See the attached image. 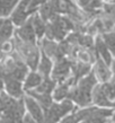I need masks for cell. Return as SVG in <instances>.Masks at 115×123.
<instances>
[{"mask_svg": "<svg viewBox=\"0 0 115 123\" xmlns=\"http://www.w3.org/2000/svg\"><path fill=\"white\" fill-rule=\"evenodd\" d=\"M42 53H44L46 56H48L51 60H58L60 59L59 56V48L54 41H50L48 38L42 40Z\"/></svg>", "mask_w": 115, "mask_h": 123, "instance_id": "obj_11", "label": "cell"}, {"mask_svg": "<svg viewBox=\"0 0 115 123\" xmlns=\"http://www.w3.org/2000/svg\"><path fill=\"white\" fill-rule=\"evenodd\" d=\"M71 64H72V60L67 56L55 60L50 76L51 79H53L56 84L66 81L71 75Z\"/></svg>", "mask_w": 115, "mask_h": 123, "instance_id": "obj_2", "label": "cell"}, {"mask_svg": "<svg viewBox=\"0 0 115 123\" xmlns=\"http://www.w3.org/2000/svg\"><path fill=\"white\" fill-rule=\"evenodd\" d=\"M102 90L103 93L105 94V96L107 97L109 101H113L115 99V81H106L103 82L102 85Z\"/></svg>", "mask_w": 115, "mask_h": 123, "instance_id": "obj_23", "label": "cell"}, {"mask_svg": "<svg viewBox=\"0 0 115 123\" xmlns=\"http://www.w3.org/2000/svg\"><path fill=\"white\" fill-rule=\"evenodd\" d=\"M2 23H4V18L0 17V27H1V25H2Z\"/></svg>", "mask_w": 115, "mask_h": 123, "instance_id": "obj_32", "label": "cell"}, {"mask_svg": "<svg viewBox=\"0 0 115 123\" xmlns=\"http://www.w3.org/2000/svg\"><path fill=\"white\" fill-rule=\"evenodd\" d=\"M96 85H97V78H96V76H95V74H94V71H90L88 75L82 77L81 79H79L78 82L76 84L77 87H79L82 90L88 92V93H91L94 87Z\"/></svg>", "mask_w": 115, "mask_h": 123, "instance_id": "obj_16", "label": "cell"}, {"mask_svg": "<svg viewBox=\"0 0 115 123\" xmlns=\"http://www.w3.org/2000/svg\"><path fill=\"white\" fill-rule=\"evenodd\" d=\"M105 12L107 14L108 18L111 20H115V2L105 5Z\"/></svg>", "mask_w": 115, "mask_h": 123, "instance_id": "obj_25", "label": "cell"}, {"mask_svg": "<svg viewBox=\"0 0 115 123\" xmlns=\"http://www.w3.org/2000/svg\"><path fill=\"white\" fill-rule=\"evenodd\" d=\"M78 44H80L81 46L84 48H91L94 44V41H93V37L90 35H82V34L79 33L78 35Z\"/></svg>", "mask_w": 115, "mask_h": 123, "instance_id": "obj_24", "label": "cell"}, {"mask_svg": "<svg viewBox=\"0 0 115 123\" xmlns=\"http://www.w3.org/2000/svg\"><path fill=\"white\" fill-rule=\"evenodd\" d=\"M0 123H15L12 120L8 119V117H6V116H0Z\"/></svg>", "mask_w": 115, "mask_h": 123, "instance_id": "obj_28", "label": "cell"}, {"mask_svg": "<svg viewBox=\"0 0 115 123\" xmlns=\"http://www.w3.org/2000/svg\"><path fill=\"white\" fill-rule=\"evenodd\" d=\"M111 123H115V113L112 114V122Z\"/></svg>", "mask_w": 115, "mask_h": 123, "instance_id": "obj_31", "label": "cell"}, {"mask_svg": "<svg viewBox=\"0 0 115 123\" xmlns=\"http://www.w3.org/2000/svg\"><path fill=\"white\" fill-rule=\"evenodd\" d=\"M4 112V102H2V98H1V95H0V115Z\"/></svg>", "mask_w": 115, "mask_h": 123, "instance_id": "obj_29", "label": "cell"}, {"mask_svg": "<svg viewBox=\"0 0 115 123\" xmlns=\"http://www.w3.org/2000/svg\"><path fill=\"white\" fill-rule=\"evenodd\" d=\"M4 89L5 93L9 96L14 97L16 99H19L24 96V88H23V82L18 81L12 78H4Z\"/></svg>", "mask_w": 115, "mask_h": 123, "instance_id": "obj_7", "label": "cell"}, {"mask_svg": "<svg viewBox=\"0 0 115 123\" xmlns=\"http://www.w3.org/2000/svg\"><path fill=\"white\" fill-rule=\"evenodd\" d=\"M99 1H100V0H99Z\"/></svg>", "mask_w": 115, "mask_h": 123, "instance_id": "obj_33", "label": "cell"}, {"mask_svg": "<svg viewBox=\"0 0 115 123\" xmlns=\"http://www.w3.org/2000/svg\"><path fill=\"white\" fill-rule=\"evenodd\" d=\"M14 34V26L10 19H4V23L0 27V46L11 41Z\"/></svg>", "mask_w": 115, "mask_h": 123, "instance_id": "obj_17", "label": "cell"}, {"mask_svg": "<svg viewBox=\"0 0 115 123\" xmlns=\"http://www.w3.org/2000/svg\"><path fill=\"white\" fill-rule=\"evenodd\" d=\"M24 99V104H25V108L27 110V114H30L32 116V119L36 123H42L43 119H44V111L42 110V107L38 105L34 98H32L28 95H24L23 96Z\"/></svg>", "mask_w": 115, "mask_h": 123, "instance_id": "obj_5", "label": "cell"}, {"mask_svg": "<svg viewBox=\"0 0 115 123\" xmlns=\"http://www.w3.org/2000/svg\"><path fill=\"white\" fill-rule=\"evenodd\" d=\"M58 85L53 79H51V77H48V78H43L42 82L40 84V86H37L35 89L36 93L40 94H48V95H52L53 90L55 88V86Z\"/></svg>", "mask_w": 115, "mask_h": 123, "instance_id": "obj_18", "label": "cell"}, {"mask_svg": "<svg viewBox=\"0 0 115 123\" xmlns=\"http://www.w3.org/2000/svg\"><path fill=\"white\" fill-rule=\"evenodd\" d=\"M55 15H59V14H56L55 11L53 10L52 6L50 5L48 1L45 2V4H43L42 6H40V8H38V16H40L42 18V20H44L45 23L48 22V20H51Z\"/></svg>", "mask_w": 115, "mask_h": 123, "instance_id": "obj_20", "label": "cell"}, {"mask_svg": "<svg viewBox=\"0 0 115 123\" xmlns=\"http://www.w3.org/2000/svg\"><path fill=\"white\" fill-rule=\"evenodd\" d=\"M91 102L98 107H115V103H112L102 90L100 85H96L91 92Z\"/></svg>", "mask_w": 115, "mask_h": 123, "instance_id": "obj_8", "label": "cell"}, {"mask_svg": "<svg viewBox=\"0 0 115 123\" xmlns=\"http://www.w3.org/2000/svg\"><path fill=\"white\" fill-rule=\"evenodd\" d=\"M26 95L30 96L32 98H34L35 101L38 103V105L42 107L43 111L48 110L53 103V98H52V95H48V94H40V93H36L35 90H28L26 92Z\"/></svg>", "mask_w": 115, "mask_h": 123, "instance_id": "obj_14", "label": "cell"}, {"mask_svg": "<svg viewBox=\"0 0 115 123\" xmlns=\"http://www.w3.org/2000/svg\"><path fill=\"white\" fill-rule=\"evenodd\" d=\"M16 36L23 42L36 44V35L32 25V17H30L22 26L18 27V30L16 31Z\"/></svg>", "mask_w": 115, "mask_h": 123, "instance_id": "obj_6", "label": "cell"}, {"mask_svg": "<svg viewBox=\"0 0 115 123\" xmlns=\"http://www.w3.org/2000/svg\"><path fill=\"white\" fill-rule=\"evenodd\" d=\"M42 80H43V77H42L38 72H36V71H30V72H28L26 76V78H25V80H24V84H23L24 92H28V90L35 89L37 86H40Z\"/></svg>", "mask_w": 115, "mask_h": 123, "instance_id": "obj_12", "label": "cell"}, {"mask_svg": "<svg viewBox=\"0 0 115 123\" xmlns=\"http://www.w3.org/2000/svg\"><path fill=\"white\" fill-rule=\"evenodd\" d=\"M94 74L96 76L97 79H99L102 82H106L109 80L111 78V70L108 66H106L103 60L100 59L99 56H97L96 59V64H95V70H94Z\"/></svg>", "mask_w": 115, "mask_h": 123, "instance_id": "obj_9", "label": "cell"}, {"mask_svg": "<svg viewBox=\"0 0 115 123\" xmlns=\"http://www.w3.org/2000/svg\"><path fill=\"white\" fill-rule=\"evenodd\" d=\"M68 99H70L72 103H76L80 107H88L93 103L91 102V93L80 89L76 85L73 87H71L69 95H68Z\"/></svg>", "mask_w": 115, "mask_h": 123, "instance_id": "obj_3", "label": "cell"}, {"mask_svg": "<svg viewBox=\"0 0 115 123\" xmlns=\"http://www.w3.org/2000/svg\"><path fill=\"white\" fill-rule=\"evenodd\" d=\"M71 89V86L68 84L67 81H63L61 84H58L55 86V88L52 93V98L53 102H60L64 101L68 98V95H69V92Z\"/></svg>", "mask_w": 115, "mask_h": 123, "instance_id": "obj_15", "label": "cell"}, {"mask_svg": "<svg viewBox=\"0 0 115 123\" xmlns=\"http://www.w3.org/2000/svg\"><path fill=\"white\" fill-rule=\"evenodd\" d=\"M112 67H113V72H114V79H115V61L112 62Z\"/></svg>", "mask_w": 115, "mask_h": 123, "instance_id": "obj_30", "label": "cell"}, {"mask_svg": "<svg viewBox=\"0 0 115 123\" xmlns=\"http://www.w3.org/2000/svg\"><path fill=\"white\" fill-rule=\"evenodd\" d=\"M11 43H12V46H14V50L24 60V62L26 63L27 67L30 68L32 71L36 70L40 58H41V53H40V50L37 48V45L33 44V43L23 42L16 35L14 40H11Z\"/></svg>", "mask_w": 115, "mask_h": 123, "instance_id": "obj_1", "label": "cell"}, {"mask_svg": "<svg viewBox=\"0 0 115 123\" xmlns=\"http://www.w3.org/2000/svg\"><path fill=\"white\" fill-rule=\"evenodd\" d=\"M30 0H20L19 4L17 5V7L11 15V23L15 24L16 26H22L24 23L26 22L27 19L30 18L28 16L30 15L28 11V6H30Z\"/></svg>", "mask_w": 115, "mask_h": 123, "instance_id": "obj_4", "label": "cell"}, {"mask_svg": "<svg viewBox=\"0 0 115 123\" xmlns=\"http://www.w3.org/2000/svg\"><path fill=\"white\" fill-rule=\"evenodd\" d=\"M19 0H0V17H6L10 14Z\"/></svg>", "mask_w": 115, "mask_h": 123, "instance_id": "obj_21", "label": "cell"}, {"mask_svg": "<svg viewBox=\"0 0 115 123\" xmlns=\"http://www.w3.org/2000/svg\"><path fill=\"white\" fill-rule=\"evenodd\" d=\"M59 123H79V121L77 120L74 113H72V114H68L67 116H64L63 119H61Z\"/></svg>", "mask_w": 115, "mask_h": 123, "instance_id": "obj_26", "label": "cell"}, {"mask_svg": "<svg viewBox=\"0 0 115 123\" xmlns=\"http://www.w3.org/2000/svg\"><path fill=\"white\" fill-rule=\"evenodd\" d=\"M102 38H103L105 45L107 46L109 53L113 54V55H115V32L104 33Z\"/></svg>", "mask_w": 115, "mask_h": 123, "instance_id": "obj_22", "label": "cell"}, {"mask_svg": "<svg viewBox=\"0 0 115 123\" xmlns=\"http://www.w3.org/2000/svg\"><path fill=\"white\" fill-rule=\"evenodd\" d=\"M95 50H96V53H98V56L106 63V66H108V67L112 66V62H113L112 61V54L108 51L107 46L105 45L102 36H98L96 38V41H95Z\"/></svg>", "mask_w": 115, "mask_h": 123, "instance_id": "obj_10", "label": "cell"}, {"mask_svg": "<svg viewBox=\"0 0 115 123\" xmlns=\"http://www.w3.org/2000/svg\"><path fill=\"white\" fill-rule=\"evenodd\" d=\"M53 68V61L48 56H46L44 53H41V58L37 64V72L43 77V78H48L51 76V71Z\"/></svg>", "mask_w": 115, "mask_h": 123, "instance_id": "obj_13", "label": "cell"}, {"mask_svg": "<svg viewBox=\"0 0 115 123\" xmlns=\"http://www.w3.org/2000/svg\"><path fill=\"white\" fill-rule=\"evenodd\" d=\"M32 17V25H33L34 32L36 37L41 38L45 33V27H46V23L44 20H42V18L38 16V14H34Z\"/></svg>", "mask_w": 115, "mask_h": 123, "instance_id": "obj_19", "label": "cell"}, {"mask_svg": "<svg viewBox=\"0 0 115 123\" xmlns=\"http://www.w3.org/2000/svg\"><path fill=\"white\" fill-rule=\"evenodd\" d=\"M19 123H36V122L32 119V116H30V114H27V113H26V114L24 115V117L22 119V121H20Z\"/></svg>", "mask_w": 115, "mask_h": 123, "instance_id": "obj_27", "label": "cell"}]
</instances>
